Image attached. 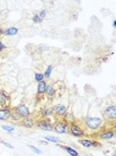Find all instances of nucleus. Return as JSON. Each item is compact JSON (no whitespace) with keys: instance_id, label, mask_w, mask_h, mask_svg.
Wrapping results in <instances>:
<instances>
[{"instance_id":"obj_1","label":"nucleus","mask_w":116,"mask_h":156,"mask_svg":"<svg viewBox=\"0 0 116 156\" xmlns=\"http://www.w3.org/2000/svg\"><path fill=\"white\" fill-rule=\"evenodd\" d=\"M86 128H88L89 130H93V131H97L103 127L104 125V120L101 118L98 117H87L84 121Z\"/></svg>"},{"instance_id":"obj_2","label":"nucleus","mask_w":116,"mask_h":156,"mask_svg":"<svg viewBox=\"0 0 116 156\" xmlns=\"http://www.w3.org/2000/svg\"><path fill=\"white\" fill-rule=\"evenodd\" d=\"M93 136L96 138V140H108L115 137V129H99V131L97 133H94Z\"/></svg>"},{"instance_id":"obj_3","label":"nucleus","mask_w":116,"mask_h":156,"mask_svg":"<svg viewBox=\"0 0 116 156\" xmlns=\"http://www.w3.org/2000/svg\"><path fill=\"white\" fill-rule=\"evenodd\" d=\"M69 133L74 137H78V138H81V137L87 136V133H86L85 128L82 127L78 121L76 122H72L69 125Z\"/></svg>"},{"instance_id":"obj_4","label":"nucleus","mask_w":116,"mask_h":156,"mask_svg":"<svg viewBox=\"0 0 116 156\" xmlns=\"http://www.w3.org/2000/svg\"><path fill=\"white\" fill-rule=\"evenodd\" d=\"M35 126L37 128L42 129V130H45V131H52L53 130V123H52L50 118H39V119H36Z\"/></svg>"},{"instance_id":"obj_5","label":"nucleus","mask_w":116,"mask_h":156,"mask_svg":"<svg viewBox=\"0 0 116 156\" xmlns=\"http://www.w3.org/2000/svg\"><path fill=\"white\" fill-rule=\"evenodd\" d=\"M53 131L58 133H69V123L63 120H55L53 123Z\"/></svg>"},{"instance_id":"obj_6","label":"nucleus","mask_w":116,"mask_h":156,"mask_svg":"<svg viewBox=\"0 0 116 156\" xmlns=\"http://www.w3.org/2000/svg\"><path fill=\"white\" fill-rule=\"evenodd\" d=\"M12 111H15L16 113L18 114L22 119H24V118H26V117H29L32 113L31 110L28 109V106L26 105V104H24V103H22V104H19V105H17L16 108H14Z\"/></svg>"},{"instance_id":"obj_7","label":"nucleus","mask_w":116,"mask_h":156,"mask_svg":"<svg viewBox=\"0 0 116 156\" xmlns=\"http://www.w3.org/2000/svg\"><path fill=\"white\" fill-rule=\"evenodd\" d=\"M78 143L82 145L86 148H97V147H101V144L96 139H87V138H81L79 139Z\"/></svg>"},{"instance_id":"obj_8","label":"nucleus","mask_w":116,"mask_h":156,"mask_svg":"<svg viewBox=\"0 0 116 156\" xmlns=\"http://www.w3.org/2000/svg\"><path fill=\"white\" fill-rule=\"evenodd\" d=\"M68 112V108L63 104H55L53 106V113L56 118H63Z\"/></svg>"},{"instance_id":"obj_9","label":"nucleus","mask_w":116,"mask_h":156,"mask_svg":"<svg viewBox=\"0 0 116 156\" xmlns=\"http://www.w3.org/2000/svg\"><path fill=\"white\" fill-rule=\"evenodd\" d=\"M104 115L106 119L112 121H115L116 119V106L115 104L114 105H109L107 108H105L104 110Z\"/></svg>"},{"instance_id":"obj_10","label":"nucleus","mask_w":116,"mask_h":156,"mask_svg":"<svg viewBox=\"0 0 116 156\" xmlns=\"http://www.w3.org/2000/svg\"><path fill=\"white\" fill-rule=\"evenodd\" d=\"M35 121H36V119L33 118L32 115H29V117H26V118H24V119H22V120L18 122V125L23 126L24 128L31 129V128H33V127H35Z\"/></svg>"},{"instance_id":"obj_11","label":"nucleus","mask_w":116,"mask_h":156,"mask_svg":"<svg viewBox=\"0 0 116 156\" xmlns=\"http://www.w3.org/2000/svg\"><path fill=\"white\" fill-rule=\"evenodd\" d=\"M12 114V108L10 106H4L0 108V121H7L10 119Z\"/></svg>"},{"instance_id":"obj_12","label":"nucleus","mask_w":116,"mask_h":156,"mask_svg":"<svg viewBox=\"0 0 116 156\" xmlns=\"http://www.w3.org/2000/svg\"><path fill=\"white\" fill-rule=\"evenodd\" d=\"M9 95H8L4 90H0V108H4V106H9Z\"/></svg>"},{"instance_id":"obj_13","label":"nucleus","mask_w":116,"mask_h":156,"mask_svg":"<svg viewBox=\"0 0 116 156\" xmlns=\"http://www.w3.org/2000/svg\"><path fill=\"white\" fill-rule=\"evenodd\" d=\"M55 94H56V90H55L54 86L52 85V84H47L46 90H45V93H44V95H46L50 100H53V98H55Z\"/></svg>"},{"instance_id":"obj_14","label":"nucleus","mask_w":116,"mask_h":156,"mask_svg":"<svg viewBox=\"0 0 116 156\" xmlns=\"http://www.w3.org/2000/svg\"><path fill=\"white\" fill-rule=\"evenodd\" d=\"M39 115L41 118H50L54 115L53 113V108H43L39 110Z\"/></svg>"},{"instance_id":"obj_15","label":"nucleus","mask_w":116,"mask_h":156,"mask_svg":"<svg viewBox=\"0 0 116 156\" xmlns=\"http://www.w3.org/2000/svg\"><path fill=\"white\" fill-rule=\"evenodd\" d=\"M47 83L45 80L39 83V86H37V96H43L44 93H45V90H46Z\"/></svg>"},{"instance_id":"obj_16","label":"nucleus","mask_w":116,"mask_h":156,"mask_svg":"<svg viewBox=\"0 0 116 156\" xmlns=\"http://www.w3.org/2000/svg\"><path fill=\"white\" fill-rule=\"evenodd\" d=\"M60 147H61L62 149H64L70 156H79V153H78L76 149L72 148V147H69V146H66V145H61Z\"/></svg>"},{"instance_id":"obj_17","label":"nucleus","mask_w":116,"mask_h":156,"mask_svg":"<svg viewBox=\"0 0 116 156\" xmlns=\"http://www.w3.org/2000/svg\"><path fill=\"white\" fill-rule=\"evenodd\" d=\"M62 119L66 121L67 123H69V125H70V123H72V122H76V121H78L77 119H76V117L73 115V113H71V112H69V111L67 112V114L62 118Z\"/></svg>"},{"instance_id":"obj_18","label":"nucleus","mask_w":116,"mask_h":156,"mask_svg":"<svg viewBox=\"0 0 116 156\" xmlns=\"http://www.w3.org/2000/svg\"><path fill=\"white\" fill-rule=\"evenodd\" d=\"M18 33V28L17 27H9V28H6L5 30V34L4 35H6V36H12V35H16Z\"/></svg>"},{"instance_id":"obj_19","label":"nucleus","mask_w":116,"mask_h":156,"mask_svg":"<svg viewBox=\"0 0 116 156\" xmlns=\"http://www.w3.org/2000/svg\"><path fill=\"white\" fill-rule=\"evenodd\" d=\"M10 119H12L14 122H19V121L22 120V118L16 113L15 111H12V114H10Z\"/></svg>"},{"instance_id":"obj_20","label":"nucleus","mask_w":116,"mask_h":156,"mask_svg":"<svg viewBox=\"0 0 116 156\" xmlns=\"http://www.w3.org/2000/svg\"><path fill=\"white\" fill-rule=\"evenodd\" d=\"M52 70H53V66L52 65H50V66L46 68V70H45V73H44V78H50L51 77V73H52Z\"/></svg>"},{"instance_id":"obj_21","label":"nucleus","mask_w":116,"mask_h":156,"mask_svg":"<svg viewBox=\"0 0 116 156\" xmlns=\"http://www.w3.org/2000/svg\"><path fill=\"white\" fill-rule=\"evenodd\" d=\"M44 138H45V140L46 141H51V143H60V139L54 136H45Z\"/></svg>"},{"instance_id":"obj_22","label":"nucleus","mask_w":116,"mask_h":156,"mask_svg":"<svg viewBox=\"0 0 116 156\" xmlns=\"http://www.w3.org/2000/svg\"><path fill=\"white\" fill-rule=\"evenodd\" d=\"M35 80L37 83L43 82V80H44V75L41 74V73H36V74H35Z\"/></svg>"},{"instance_id":"obj_23","label":"nucleus","mask_w":116,"mask_h":156,"mask_svg":"<svg viewBox=\"0 0 116 156\" xmlns=\"http://www.w3.org/2000/svg\"><path fill=\"white\" fill-rule=\"evenodd\" d=\"M1 128L4 129L5 131H7V133H14L15 131V128L12 127V126H1Z\"/></svg>"},{"instance_id":"obj_24","label":"nucleus","mask_w":116,"mask_h":156,"mask_svg":"<svg viewBox=\"0 0 116 156\" xmlns=\"http://www.w3.org/2000/svg\"><path fill=\"white\" fill-rule=\"evenodd\" d=\"M28 147H29V148H31L34 153H36V154H42V151H41V149H39L37 147L33 146V145H28Z\"/></svg>"},{"instance_id":"obj_25","label":"nucleus","mask_w":116,"mask_h":156,"mask_svg":"<svg viewBox=\"0 0 116 156\" xmlns=\"http://www.w3.org/2000/svg\"><path fill=\"white\" fill-rule=\"evenodd\" d=\"M32 20H33V23H36V24H39V23H42V20L39 17V15H34L33 17H32Z\"/></svg>"},{"instance_id":"obj_26","label":"nucleus","mask_w":116,"mask_h":156,"mask_svg":"<svg viewBox=\"0 0 116 156\" xmlns=\"http://www.w3.org/2000/svg\"><path fill=\"white\" fill-rule=\"evenodd\" d=\"M45 16H46V9H42V10L39 12V17L43 20L45 18Z\"/></svg>"},{"instance_id":"obj_27","label":"nucleus","mask_w":116,"mask_h":156,"mask_svg":"<svg viewBox=\"0 0 116 156\" xmlns=\"http://www.w3.org/2000/svg\"><path fill=\"white\" fill-rule=\"evenodd\" d=\"M0 143H1L2 145H5L6 147H8V148H10V149L14 148V147H12V144H9V143H6V141H2V140L0 141Z\"/></svg>"},{"instance_id":"obj_28","label":"nucleus","mask_w":116,"mask_h":156,"mask_svg":"<svg viewBox=\"0 0 116 156\" xmlns=\"http://www.w3.org/2000/svg\"><path fill=\"white\" fill-rule=\"evenodd\" d=\"M4 50H6V45L0 41V52H1V51H4Z\"/></svg>"},{"instance_id":"obj_29","label":"nucleus","mask_w":116,"mask_h":156,"mask_svg":"<svg viewBox=\"0 0 116 156\" xmlns=\"http://www.w3.org/2000/svg\"><path fill=\"white\" fill-rule=\"evenodd\" d=\"M1 34H5V30H4V28H0V35H1Z\"/></svg>"},{"instance_id":"obj_30","label":"nucleus","mask_w":116,"mask_h":156,"mask_svg":"<svg viewBox=\"0 0 116 156\" xmlns=\"http://www.w3.org/2000/svg\"><path fill=\"white\" fill-rule=\"evenodd\" d=\"M113 26H114V28L116 27V20H114V22H113Z\"/></svg>"}]
</instances>
